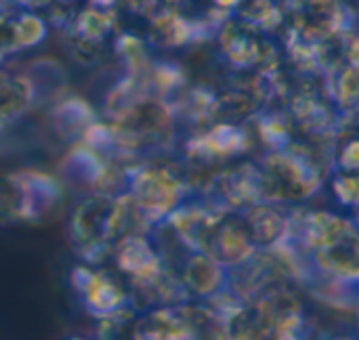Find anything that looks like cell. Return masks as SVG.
<instances>
[{
	"mask_svg": "<svg viewBox=\"0 0 359 340\" xmlns=\"http://www.w3.org/2000/svg\"><path fill=\"white\" fill-rule=\"evenodd\" d=\"M326 90L341 114L353 109L359 103V67L349 63H337L326 74Z\"/></svg>",
	"mask_w": 359,
	"mask_h": 340,
	"instance_id": "d6986e66",
	"label": "cell"
},
{
	"mask_svg": "<svg viewBox=\"0 0 359 340\" xmlns=\"http://www.w3.org/2000/svg\"><path fill=\"white\" fill-rule=\"evenodd\" d=\"M111 259L116 269L133 284L139 282H149L158 273L164 271L166 261L151 236L149 233H133L124 240H120L114 250Z\"/></svg>",
	"mask_w": 359,
	"mask_h": 340,
	"instance_id": "8fae6325",
	"label": "cell"
},
{
	"mask_svg": "<svg viewBox=\"0 0 359 340\" xmlns=\"http://www.w3.org/2000/svg\"><path fill=\"white\" fill-rule=\"evenodd\" d=\"M248 124H250L257 145H261L263 151L286 149L297 139L294 122H292L288 109L284 107V103H280V101L263 107Z\"/></svg>",
	"mask_w": 359,
	"mask_h": 340,
	"instance_id": "9a60e30c",
	"label": "cell"
},
{
	"mask_svg": "<svg viewBox=\"0 0 359 340\" xmlns=\"http://www.w3.org/2000/svg\"><path fill=\"white\" fill-rule=\"evenodd\" d=\"M263 200L282 206H303L332 172V149L294 139L286 149L263 151L259 158Z\"/></svg>",
	"mask_w": 359,
	"mask_h": 340,
	"instance_id": "6da1fadb",
	"label": "cell"
},
{
	"mask_svg": "<svg viewBox=\"0 0 359 340\" xmlns=\"http://www.w3.org/2000/svg\"><path fill=\"white\" fill-rule=\"evenodd\" d=\"M15 6H13V2L11 0H0V15H4V13H8V11H13Z\"/></svg>",
	"mask_w": 359,
	"mask_h": 340,
	"instance_id": "83f0119b",
	"label": "cell"
},
{
	"mask_svg": "<svg viewBox=\"0 0 359 340\" xmlns=\"http://www.w3.org/2000/svg\"><path fill=\"white\" fill-rule=\"evenodd\" d=\"M133 339L139 340H191V330L179 311V305L156 307L139 313L133 330Z\"/></svg>",
	"mask_w": 359,
	"mask_h": 340,
	"instance_id": "2e32d148",
	"label": "cell"
},
{
	"mask_svg": "<svg viewBox=\"0 0 359 340\" xmlns=\"http://www.w3.org/2000/svg\"><path fill=\"white\" fill-rule=\"evenodd\" d=\"M114 198L101 191H88L69 208L65 231L72 248L88 265H103L114 246L107 240V223Z\"/></svg>",
	"mask_w": 359,
	"mask_h": 340,
	"instance_id": "5b68a950",
	"label": "cell"
},
{
	"mask_svg": "<svg viewBox=\"0 0 359 340\" xmlns=\"http://www.w3.org/2000/svg\"><path fill=\"white\" fill-rule=\"evenodd\" d=\"M202 198L225 210H244L261 202L263 189L259 162L246 158L227 162L204 189Z\"/></svg>",
	"mask_w": 359,
	"mask_h": 340,
	"instance_id": "9c48e42d",
	"label": "cell"
},
{
	"mask_svg": "<svg viewBox=\"0 0 359 340\" xmlns=\"http://www.w3.org/2000/svg\"><path fill=\"white\" fill-rule=\"evenodd\" d=\"M330 191L343 208L359 212V172L332 170L330 172Z\"/></svg>",
	"mask_w": 359,
	"mask_h": 340,
	"instance_id": "7402d4cb",
	"label": "cell"
},
{
	"mask_svg": "<svg viewBox=\"0 0 359 340\" xmlns=\"http://www.w3.org/2000/svg\"><path fill=\"white\" fill-rule=\"evenodd\" d=\"M97 6H103V8H118L122 4V0H88Z\"/></svg>",
	"mask_w": 359,
	"mask_h": 340,
	"instance_id": "4316f807",
	"label": "cell"
},
{
	"mask_svg": "<svg viewBox=\"0 0 359 340\" xmlns=\"http://www.w3.org/2000/svg\"><path fill=\"white\" fill-rule=\"evenodd\" d=\"M255 250L257 246L242 210L219 208L210 223L202 252L210 254L223 267L231 269L242 261H246L250 254H255Z\"/></svg>",
	"mask_w": 359,
	"mask_h": 340,
	"instance_id": "30bf717a",
	"label": "cell"
},
{
	"mask_svg": "<svg viewBox=\"0 0 359 340\" xmlns=\"http://www.w3.org/2000/svg\"><path fill=\"white\" fill-rule=\"evenodd\" d=\"M128 193L154 227L166 221L177 206L196 196L179 158L162 160L160 156L145 158L130 168Z\"/></svg>",
	"mask_w": 359,
	"mask_h": 340,
	"instance_id": "3957f363",
	"label": "cell"
},
{
	"mask_svg": "<svg viewBox=\"0 0 359 340\" xmlns=\"http://www.w3.org/2000/svg\"><path fill=\"white\" fill-rule=\"evenodd\" d=\"M358 21L347 0H286L284 32L307 42L334 40Z\"/></svg>",
	"mask_w": 359,
	"mask_h": 340,
	"instance_id": "8992f818",
	"label": "cell"
},
{
	"mask_svg": "<svg viewBox=\"0 0 359 340\" xmlns=\"http://www.w3.org/2000/svg\"><path fill=\"white\" fill-rule=\"evenodd\" d=\"M63 198V181L40 170L0 175V225L36 223L55 212Z\"/></svg>",
	"mask_w": 359,
	"mask_h": 340,
	"instance_id": "277c9868",
	"label": "cell"
},
{
	"mask_svg": "<svg viewBox=\"0 0 359 340\" xmlns=\"http://www.w3.org/2000/svg\"><path fill=\"white\" fill-rule=\"evenodd\" d=\"M282 284L265 290L255 301L240 307L227 320V339L233 340H299L309 336L305 305Z\"/></svg>",
	"mask_w": 359,
	"mask_h": 340,
	"instance_id": "7a4b0ae2",
	"label": "cell"
},
{
	"mask_svg": "<svg viewBox=\"0 0 359 340\" xmlns=\"http://www.w3.org/2000/svg\"><path fill=\"white\" fill-rule=\"evenodd\" d=\"M15 36L19 53L40 46L48 38V19L42 15V11H29V8H15Z\"/></svg>",
	"mask_w": 359,
	"mask_h": 340,
	"instance_id": "ffe728a7",
	"label": "cell"
},
{
	"mask_svg": "<svg viewBox=\"0 0 359 340\" xmlns=\"http://www.w3.org/2000/svg\"><path fill=\"white\" fill-rule=\"evenodd\" d=\"M339 130H349V132H358L359 135V103L353 109L341 114V128Z\"/></svg>",
	"mask_w": 359,
	"mask_h": 340,
	"instance_id": "d4e9b609",
	"label": "cell"
},
{
	"mask_svg": "<svg viewBox=\"0 0 359 340\" xmlns=\"http://www.w3.org/2000/svg\"><path fill=\"white\" fill-rule=\"evenodd\" d=\"M347 2H349V6L353 8V13L359 17V0H347Z\"/></svg>",
	"mask_w": 359,
	"mask_h": 340,
	"instance_id": "f1b7e54d",
	"label": "cell"
},
{
	"mask_svg": "<svg viewBox=\"0 0 359 340\" xmlns=\"http://www.w3.org/2000/svg\"><path fill=\"white\" fill-rule=\"evenodd\" d=\"M63 32L74 59L84 65H95L101 61L105 44L118 32V8L86 2V6L76 8L72 23Z\"/></svg>",
	"mask_w": 359,
	"mask_h": 340,
	"instance_id": "ba28073f",
	"label": "cell"
},
{
	"mask_svg": "<svg viewBox=\"0 0 359 340\" xmlns=\"http://www.w3.org/2000/svg\"><path fill=\"white\" fill-rule=\"evenodd\" d=\"M332 170L359 172V135L339 130L332 147Z\"/></svg>",
	"mask_w": 359,
	"mask_h": 340,
	"instance_id": "44dd1931",
	"label": "cell"
},
{
	"mask_svg": "<svg viewBox=\"0 0 359 340\" xmlns=\"http://www.w3.org/2000/svg\"><path fill=\"white\" fill-rule=\"evenodd\" d=\"M177 271L194 301H208L229 286V269L206 252H187Z\"/></svg>",
	"mask_w": 359,
	"mask_h": 340,
	"instance_id": "4fadbf2b",
	"label": "cell"
},
{
	"mask_svg": "<svg viewBox=\"0 0 359 340\" xmlns=\"http://www.w3.org/2000/svg\"><path fill=\"white\" fill-rule=\"evenodd\" d=\"M355 326H358V332H359V307L355 309Z\"/></svg>",
	"mask_w": 359,
	"mask_h": 340,
	"instance_id": "4dcf8cb0",
	"label": "cell"
},
{
	"mask_svg": "<svg viewBox=\"0 0 359 340\" xmlns=\"http://www.w3.org/2000/svg\"><path fill=\"white\" fill-rule=\"evenodd\" d=\"M231 15L265 34L276 36L286 27V0H240Z\"/></svg>",
	"mask_w": 359,
	"mask_h": 340,
	"instance_id": "ac0fdd59",
	"label": "cell"
},
{
	"mask_svg": "<svg viewBox=\"0 0 359 340\" xmlns=\"http://www.w3.org/2000/svg\"><path fill=\"white\" fill-rule=\"evenodd\" d=\"M339 53L343 63L359 67V23L339 36Z\"/></svg>",
	"mask_w": 359,
	"mask_h": 340,
	"instance_id": "cb8c5ba5",
	"label": "cell"
},
{
	"mask_svg": "<svg viewBox=\"0 0 359 340\" xmlns=\"http://www.w3.org/2000/svg\"><path fill=\"white\" fill-rule=\"evenodd\" d=\"M53 2H61V4H74L76 0H53Z\"/></svg>",
	"mask_w": 359,
	"mask_h": 340,
	"instance_id": "f546056e",
	"label": "cell"
},
{
	"mask_svg": "<svg viewBox=\"0 0 359 340\" xmlns=\"http://www.w3.org/2000/svg\"><path fill=\"white\" fill-rule=\"evenodd\" d=\"M290 212L282 204L261 200L242 210L257 248L280 246L290 231Z\"/></svg>",
	"mask_w": 359,
	"mask_h": 340,
	"instance_id": "5bb4252c",
	"label": "cell"
},
{
	"mask_svg": "<svg viewBox=\"0 0 359 340\" xmlns=\"http://www.w3.org/2000/svg\"><path fill=\"white\" fill-rule=\"evenodd\" d=\"M42 76L11 74L0 65V130L21 120L42 99Z\"/></svg>",
	"mask_w": 359,
	"mask_h": 340,
	"instance_id": "7c38bea8",
	"label": "cell"
},
{
	"mask_svg": "<svg viewBox=\"0 0 359 340\" xmlns=\"http://www.w3.org/2000/svg\"><path fill=\"white\" fill-rule=\"evenodd\" d=\"M353 219H355V225H358V229H359V212H355V217H353Z\"/></svg>",
	"mask_w": 359,
	"mask_h": 340,
	"instance_id": "1f68e13d",
	"label": "cell"
},
{
	"mask_svg": "<svg viewBox=\"0 0 359 340\" xmlns=\"http://www.w3.org/2000/svg\"><path fill=\"white\" fill-rule=\"evenodd\" d=\"M95 120H99L95 107L78 95L63 97L48 111V124L53 126V130L74 141H78Z\"/></svg>",
	"mask_w": 359,
	"mask_h": 340,
	"instance_id": "e0dca14e",
	"label": "cell"
},
{
	"mask_svg": "<svg viewBox=\"0 0 359 340\" xmlns=\"http://www.w3.org/2000/svg\"><path fill=\"white\" fill-rule=\"evenodd\" d=\"M15 8L0 15V65L11 59L13 55L19 53L17 46V36H15V17H13Z\"/></svg>",
	"mask_w": 359,
	"mask_h": 340,
	"instance_id": "603a6c76",
	"label": "cell"
},
{
	"mask_svg": "<svg viewBox=\"0 0 359 340\" xmlns=\"http://www.w3.org/2000/svg\"><path fill=\"white\" fill-rule=\"evenodd\" d=\"M69 284L80 297L84 311L95 320L130 307L128 280L118 269L114 273L101 265L82 261L69 271Z\"/></svg>",
	"mask_w": 359,
	"mask_h": 340,
	"instance_id": "52a82bcc",
	"label": "cell"
},
{
	"mask_svg": "<svg viewBox=\"0 0 359 340\" xmlns=\"http://www.w3.org/2000/svg\"><path fill=\"white\" fill-rule=\"evenodd\" d=\"M238 2L240 0H206L210 11H219V13H225V15H231L236 11Z\"/></svg>",
	"mask_w": 359,
	"mask_h": 340,
	"instance_id": "484cf974",
	"label": "cell"
}]
</instances>
